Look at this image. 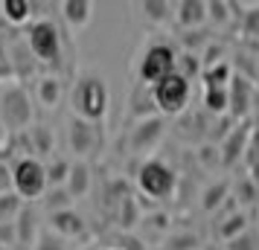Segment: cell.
Segmentation results:
<instances>
[{
	"mask_svg": "<svg viewBox=\"0 0 259 250\" xmlns=\"http://www.w3.org/2000/svg\"><path fill=\"white\" fill-rule=\"evenodd\" d=\"M108 105H111V93H108V84H105L102 76H96V73H82V76L73 82L70 108H73V117L76 119L102 125V119H105V114H108Z\"/></svg>",
	"mask_w": 259,
	"mask_h": 250,
	"instance_id": "6da1fadb",
	"label": "cell"
},
{
	"mask_svg": "<svg viewBox=\"0 0 259 250\" xmlns=\"http://www.w3.org/2000/svg\"><path fill=\"white\" fill-rule=\"evenodd\" d=\"M32 99L21 82H9L0 90V122L9 134H24L32 128Z\"/></svg>",
	"mask_w": 259,
	"mask_h": 250,
	"instance_id": "7a4b0ae2",
	"label": "cell"
},
{
	"mask_svg": "<svg viewBox=\"0 0 259 250\" xmlns=\"http://www.w3.org/2000/svg\"><path fill=\"white\" fill-rule=\"evenodd\" d=\"M137 189H140L143 198H152L154 204L157 201H166V198H172L178 189V175L175 169L163 163V160H157V157H146L140 166H137Z\"/></svg>",
	"mask_w": 259,
	"mask_h": 250,
	"instance_id": "3957f363",
	"label": "cell"
},
{
	"mask_svg": "<svg viewBox=\"0 0 259 250\" xmlns=\"http://www.w3.org/2000/svg\"><path fill=\"white\" fill-rule=\"evenodd\" d=\"M178 49L166 41H154L143 49L140 64H137V84L143 87H154L157 82H163L166 76L175 73Z\"/></svg>",
	"mask_w": 259,
	"mask_h": 250,
	"instance_id": "277c9868",
	"label": "cell"
},
{
	"mask_svg": "<svg viewBox=\"0 0 259 250\" xmlns=\"http://www.w3.org/2000/svg\"><path fill=\"white\" fill-rule=\"evenodd\" d=\"M9 172H12V192L21 201H41V195L47 192V172L38 157H18Z\"/></svg>",
	"mask_w": 259,
	"mask_h": 250,
	"instance_id": "5b68a950",
	"label": "cell"
},
{
	"mask_svg": "<svg viewBox=\"0 0 259 250\" xmlns=\"http://www.w3.org/2000/svg\"><path fill=\"white\" fill-rule=\"evenodd\" d=\"M152 93V102H154V111L160 117H178L184 114L189 105V96H192V82H187L184 76H166L163 82H157L154 87H149Z\"/></svg>",
	"mask_w": 259,
	"mask_h": 250,
	"instance_id": "8992f818",
	"label": "cell"
},
{
	"mask_svg": "<svg viewBox=\"0 0 259 250\" xmlns=\"http://www.w3.org/2000/svg\"><path fill=\"white\" fill-rule=\"evenodd\" d=\"M26 49L35 56L41 64H61V29L50 18H38L29 24L26 32Z\"/></svg>",
	"mask_w": 259,
	"mask_h": 250,
	"instance_id": "52a82bcc",
	"label": "cell"
},
{
	"mask_svg": "<svg viewBox=\"0 0 259 250\" xmlns=\"http://www.w3.org/2000/svg\"><path fill=\"white\" fill-rule=\"evenodd\" d=\"M163 137H166V117L154 114V117L137 119V125L128 134V152L134 157H143L146 160L157 145L163 143Z\"/></svg>",
	"mask_w": 259,
	"mask_h": 250,
	"instance_id": "ba28073f",
	"label": "cell"
},
{
	"mask_svg": "<svg viewBox=\"0 0 259 250\" xmlns=\"http://www.w3.org/2000/svg\"><path fill=\"white\" fill-rule=\"evenodd\" d=\"M256 87L253 79H247L245 73H233L230 82H227V117L233 122L250 119L253 108H256Z\"/></svg>",
	"mask_w": 259,
	"mask_h": 250,
	"instance_id": "9c48e42d",
	"label": "cell"
},
{
	"mask_svg": "<svg viewBox=\"0 0 259 250\" xmlns=\"http://www.w3.org/2000/svg\"><path fill=\"white\" fill-rule=\"evenodd\" d=\"M67 143H70V152L79 160H88L102 145V125L70 117V122H67Z\"/></svg>",
	"mask_w": 259,
	"mask_h": 250,
	"instance_id": "30bf717a",
	"label": "cell"
},
{
	"mask_svg": "<svg viewBox=\"0 0 259 250\" xmlns=\"http://www.w3.org/2000/svg\"><path fill=\"white\" fill-rule=\"evenodd\" d=\"M247 134H250V119H242V122H233V128L224 134V140L219 143V166L222 169H236L242 163V155H245V143Z\"/></svg>",
	"mask_w": 259,
	"mask_h": 250,
	"instance_id": "8fae6325",
	"label": "cell"
},
{
	"mask_svg": "<svg viewBox=\"0 0 259 250\" xmlns=\"http://www.w3.org/2000/svg\"><path fill=\"white\" fill-rule=\"evenodd\" d=\"M50 233H56L59 238L70 241V238H84L88 233V221L76 210H61V213H50Z\"/></svg>",
	"mask_w": 259,
	"mask_h": 250,
	"instance_id": "7c38bea8",
	"label": "cell"
},
{
	"mask_svg": "<svg viewBox=\"0 0 259 250\" xmlns=\"http://www.w3.org/2000/svg\"><path fill=\"white\" fill-rule=\"evenodd\" d=\"M242 166H245V175L250 178V183L259 189V99L253 114H250V134H247V143H245Z\"/></svg>",
	"mask_w": 259,
	"mask_h": 250,
	"instance_id": "4fadbf2b",
	"label": "cell"
},
{
	"mask_svg": "<svg viewBox=\"0 0 259 250\" xmlns=\"http://www.w3.org/2000/svg\"><path fill=\"white\" fill-rule=\"evenodd\" d=\"M172 18L184 32H195L207 24V3L204 0H181L172 9Z\"/></svg>",
	"mask_w": 259,
	"mask_h": 250,
	"instance_id": "5bb4252c",
	"label": "cell"
},
{
	"mask_svg": "<svg viewBox=\"0 0 259 250\" xmlns=\"http://www.w3.org/2000/svg\"><path fill=\"white\" fill-rule=\"evenodd\" d=\"M91 186H94L91 163H88V160H70V172H67V180H64V189L70 195V201L88 198V195H91Z\"/></svg>",
	"mask_w": 259,
	"mask_h": 250,
	"instance_id": "9a60e30c",
	"label": "cell"
},
{
	"mask_svg": "<svg viewBox=\"0 0 259 250\" xmlns=\"http://www.w3.org/2000/svg\"><path fill=\"white\" fill-rule=\"evenodd\" d=\"M38 210L32 207V204H24L21 207V213H18V218H15V241H18V247H24L29 250L32 244H35V238H38Z\"/></svg>",
	"mask_w": 259,
	"mask_h": 250,
	"instance_id": "2e32d148",
	"label": "cell"
},
{
	"mask_svg": "<svg viewBox=\"0 0 259 250\" xmlns=\"http://www.w3.org/2000/svg\"><path fill=\"white\" fill-rule=\"evenodd\" d=\"M140 227H143V236H140L143 241H152L154 247H160V241L172 233V218L163 210H149L140 218Z\"/></svg>",
	"mask_w": 259,
	"mask_h": 250,
	"instance_id": "e0dca14e",
	"label": "cell"
},
{
	"mask_svg": "<svg viewBox=\"0 0 259 250\" xmlns=\"http://www.w3.org/2000/svg\"><path fill=\"white\" fill-rule=\"evenodd\" d=\"M61 9V18L67 21V26H70L73 32H82L84 26L94 21V3L91 0H64L59 6Z\"/></svg>",
	"mask_w": 259,
	"mask_h": 250,
	"instance_id": "ac0fdd59",
	"label": "cell"
},
{
	"mask_svg": "<svg viewBox=\"0 0 259 250\" xmlns=\"http://www.w3.org/2000/svg\"><path fill=\"white\" fill-rule=\"evenodd\" d=\"M212 233H215V244H227L230 238L247 233V215L242 210H230L224 215V221H219L212 227Z\"/></svg>",
	"mask_w": 259,
	"mask_h": 250,
	"instance_id": "d6986e66",
	"label": "cell"
},
{
	"mask_svg": "<svg viewBox=\"0 0 259 250\" xmlns=\"http://www.w3.org/2000/svg\"><path fill=\"white\" fill-rule=\"evenodd\" d=\"M35 102L44 111H56L61 105V79L59 76H41V79H35Z\"/></svg>",
	"mask_w": 259,
	"mask_h": 250,
	"instance_id": "ffe728a7",
	"label": "cell"
},
{
	"mask_svg": "<svg viewBox=\"0 0 259 250\" xmlns=\"http://www.w3.org/2000/svg\"><path fill=\"white\" fill-rule=\"evenodd\" d=\"M230 198V180L222 178V180H212L207 189L201 192V210L204 213H215L222 210V204Z\"/></svg>",
	"mask_w": 259,
	"mask_h": 250,
	"instance_id": "44dd1931",
	"label": "cell"
},
{
	"mask_svg": "<svg viewBox=\"0 0 259 250\" xmlns=\"http://www.w3.org/2000/svg\"><path fill=\"white\" fill-rule=\"evenodd\" d=\"M230 186H233L230 201L236 204V210H247V207H253V204L259 201V189L250 183L247 175H239L236 180H230Z\"/></svg>",
	"mask_w": 259,
	"mask_h": 250,
	"instance_id": "7402d4cb",
	"label": "cell"
},
{
	"mask_svg": "<svg viewBox=\"0 0 259 250\" xmlns=\"http://www.w3.org/2000/svg\"><path fill=\"white\" fill-rule=\"evenodd\" d=\"M32 9H35V3H29V0H3V3H0V15H3L12 26L29 24Z\"/></svg>",
	"mask_w": 259,
	"mask_h": 250,
	"instance_id": "603a6c76",
	"label": "cell"
},
{
	"mask_svg": "<svg viewBox=\"0 0 259 250\" xmlns=\"http://www.w3.org/2000/svg\"><path fill=\"white\" fill-rule=\"evenodd\" d=\"M140 15L149 21V24L160 26V24H169L172 21V9L175 3H166V0H146V3H137Z\"/></svg>",
	"mask_w": 259,
	"mask_h": 250,
	"instance_id": "cb8c5ba5",
	"label": "cell"
},
{
	"mask_svg": "<svg viewBox=\"0 0 259 250\" xmlns=\"http://www.w3.org/2000/svg\"><path fill=\"white\" fill-rule=\"evenodd\" d=\"M201 236L192 233V230H178V233H169V236L160 241L163 250H201Z\"/></svg>",
	"mask_w": 259,
	"mask_h": 250,
	"instance_id": "d4e9b609",
	"label": "cell"
},
{
	"mask_svg": "<svg viewBox=\"0 0 259 250\" xmlns=\"http://www.w3.org/2000/svg\"><path fill=\"white\" fill-rule=\"evenodd\" d=\"M24 140L29 143V152L35 155H53V134L47 125H32L29 131H24Z\"/></svg>",
	"mask_w": 259,
	"mask_h": 250,
	"instance_id": "484cf974",
	"label": "cell"
},
{
	"mask_svg": "<svg viewBox=\"0 0 259 250\" xmlns=\"http://www.w3.org/2000/svg\"><path fill=\"white\" fill-rule=\"evenodd\" d=\"M204 111L210 117H227V87H204Z\"/></svg>",
	"mask_w": 259,
	"mask_h": 250,
	"instance_id": "4316f807",
	"label": "cell"
},
{
	"mask_svg": "<svg viewBox=\"0 0 259 250\" xmlns=\"http://www.w3.org/2000/svg\"><path fill=\"white\" fill-rule=\"evenodd\" d=\"M230 76H233V67H230L227 61H219V64H212V67H204V70H201L204 87H227Z\"/></svg>",
	"mask_w": 259,
	"mask_h": 250,
	"instance_id": "83f0119b",
	"label": "cell"
},
{
	"mask_svg": "<svg viewBox=\"0 0 259 250\" xmlns=\"http://www.w3.org/2000/svg\"><path fill=\"white\" fill-rule=\"evenodd\" d=\"M41 204H44V210L47 213H61V210H70V195L64 186H50L44 195H41Z\"/></svg>",
	"mask_w": 259,
	"mask_h": 250,
	"instance_id": "f1b7e54d",
	"label": "cell"
},
{
	"mask_svg": "<svg viewBox=\"0 0 259 250\" xmlns=\"http://www.w3.org/2000/svg\"><path fill=\"white\" fill-rule=\"evenodd\" d=\"M175 73H178V76H184L187 82H192L195 76H201V56H192V53H178Z\"/></svg>",
	"mask_w": 259,
	"mask_h": 250,
	"instance_id": "f546056e",
	"label": "cell"
},
{
	"mask_svg": "<svg viewBox=\"0 0 259 250\" xmlns=\"http://www.w3.org/2000/svg\"><path fill=\"white\" fill-rule=\"evenodd\" d=\"M21 207H24V201H21L15 192L0 195V224H15V218H18V213H21Z\"/></svg>",
	"mask_w": 259,
	"mask_h": 250,
	"instance_id": "4dcf8cb0",
	"label": "cell"
},
{
	"mask_svg": "<svg viewBox=\"0 0 259 250\" xmlns=\"http://www.w3.org/2000/svg\"><path fill=\"white\" fill-rule=\"evenodd\" d=\"M47 172V189L50 186H64V180H67V172H70V160H64V157H56L50 166H44Z\"/></svg>",
	"mask_w": 259,
	"mask_h": 250,
	"instance_id": "1f68e13d",
	"label": "cell"
},
{
	"mask_svg": "<svg viewBox=\"0 0 259 250\" xmlns=\"http://www.w3.org/2000/svg\"><path fill=\"white\" fill-rule=\"evenodd\" d=\"M236 15H233V6L230 3H224V0H212V3H207V21H212L215 26H224L230 24Z\"/></svg>",
	"mask_w": 259,
	"mask_h": 250,
	"instance_id": "d6a6232c",
	"label": "cell"
},
{
	"mask_svg": "<svg viewBox=\"0 0 259 250\" xmlns=\"http://www.w3.org/2000/svg\"><path fill=\"white\" fill-rule=\"evenodd\" d=\"M242 32H245L247 41L259 44V3H253L247 12H242Z\"/></svg>",
	"mask_w": 259,
	"mask_h": 250,
	"instance_id": "836d02e7",
	"label": "cell"
},
{
	"mask_svg": "<svg viewBox=\"0 0 259 250\" xmlns=\"http://www.w3.org/2000/svg\"><path fill=\"white\" fill-rule=\"evenodd\" d=\"M105 250H149V247H146V241L137 233H117L111 238V247Z\"/></svg>",
	"mask_w": 259,
	"mask_h": 250,
	"instance_id": "e575fe53",
	"label": "cell"
},
{
	"mask_svg": "<svg viewBox=\"0 0 259 250\" xmlns=\"http://www.w3.org/2000/svg\"><path fill=\"white\" fill-rule=\"evenodd\" d=\"M32 250H70V244L64 241V238H59L56 233H50V230H41L35 238V244H32Z\"/></svg>",
	"mask_w": 259,
	"mask_h": 250,
	"instance_id": "d590c367",
	"label": "cell"
},
{
	"mask_svg": "<svg viewBox=\"0 0 259 250\" xmlns=\"http://www.w3.org/2000/svg\"><path fill=\"white\" fill-rule=\"evenodd\" d=\"M224 250H259V238L247 230V233H242V236L230 238V241L224 244Z\"/></svg>",
	"mask_w": 259,
	"mask_h": 250,
	"instance_id": "8d00e7d4",
	"label": "cell"
},
{
	"mask_svg": "<svg viewBox=\"0 0 259 250\" xmlns=\"http://www.w3.org/2000/svg\"><path fill=\"white\" fill-rule=\"evenodd\" d=\"M198 160L204 163V169H215V166H219V145L204 143L198 148Z\"/></svg>",
	"mask_w": 259,
	"mask_h": 250,
	"instance_id": "74e56055",
	"label": "cell"
},
{
	"mask_svg": "<svg viewBox=\"0 0 259 250\" xmlns=\"http://www.w3.org/2000/svg\"><path fill=\"white\" fill-rule=\"evenodd\" d=\"M181 41L187 44V53H192V56H201V53H198L201 44H210V38L204 35L201 29H195V32H187V35H181Z\"/></svg>",
	"mask_w": 259,
	"mask_h": 250,
	"instance_id": "f35d334b",
	"label": "cell"
},
{
	"mask_svg": "<svg viewBox=\"0 0 259 250\" xmlns=\"http://www.w3.org/2000/svg\"><path fill=\"white\" fill-rule=\"evenodd\" d=\"M18 247L15 241V224H0V250H12Z\"/></svg>",
	"mask_w": 259,
	"mask_h": 250,
	"instance_id": "ab89813d",
	"label": "cell"
},
{
	"mask_svg": "<svg viewBox=\"0 0 259 250\" xmlns=\"http://www.w3.org/2000/svg\"><path fill=\"white\" fill-rule=\"evenodd\" d=\"M12 192V172H9V163H0V195Z\"/></svg>",
	"mask_w": 259,
	"mask_h": 250,
	"instance_id": "60d3db41",
	"label": "cell"
},
{
	"mask_svg": "<svg viewBox=\"0 0 259 250\" xmlns=\"http://www.w3.org/2000/svg\"><path fill=\"white\" fill-rule=\"evenodd\" d=\"M201 250H224V244H215V241H212V244H204Z\"/></svg>",
	"mask_w": 259,
	"mask_h": 250,
	"instance_id": "b9f144b4",
	"label": "cell"
},
{
	"mask_svg": "<svg viewBox=\"0 0 259 250\" xmlns=\"http://www.w3.org/2000/svg\"><path fill=\"white\" fill-rule=\"evenodd\" d=\"M253 79H256V82H253V87L259 90V61H256V73H253Z\"/></svg>",
	"mask_w": 259,
	"mask_h": 250,
	"instance_id": "7bdbcfd3",
	"label": "cell"
},
{
	"mask_svg": "<svg viewBox=\"0 0 259 250\" xmlns=\"http://www.w3.org/2000/svg\"><path fill=\"white\" fill-rule=\"evenodd\" d=\"M149 250H163V247H149Z\"/></svg>",
	"mask_w": 259,
	"mask_h": 250,
	"instance_id": "ee69618b",
	"label": "cell"
},
{
	"mask_svg": "<svg viewBox=\"0 0 259 250\" xmlns=\"http://www.w3.org/2000/svg\"><path fill=\"white\" fill-rule=\"evenodd\" d=\"M0 157H3V148H0ZM0 163H3V160H0Z\"/></svg>",
	"mask_w": 259,
	"mask_h": 250,
	"instance_id": "f6af8a7d",
	"label": "cell"
},
{
	"mask_svg": "<svg viewBox=\"0 0 259 250\" xmlns=\"http://www.w3.org/2000/svg\"><path fill=\"white\" fill-rule=\"evenodd\" d=\"M84 250H96V247H84Z\"/></svg>",
	"mask_w": 259,
	"mask_h": 250,
	"instance_id": "bcb514c9",
	"label": "cell"
},
{
	"mask_svg": "<svg viewBox=\"0 0 259 250\" xmlns=\"http://www.w3.org/2000/svg\"><path fill=\"white\" fill-rule=\"evenodd\" d=\"M256 210H259V201H256Z\"/></svg>",
	"mask_w": 259,
	"mask_h": 250,
	"instance_id": "7dc6e473",
	"label": "cell"
},
{
	"mask_svg": "<svg viewBox=\"0 0 259 250\" xmlns=\"http://www.w3.org/2000/svg\"><path fill=\"white\" fill-rule=\"evenodd\" d=\"M96 250H99V247H96Z\"/></svg>",
	"mask_w": 259,
	"mask_h": 250,
	"instance_id": "c3c4849f",
	"label": "cell"
}]
</instances>
